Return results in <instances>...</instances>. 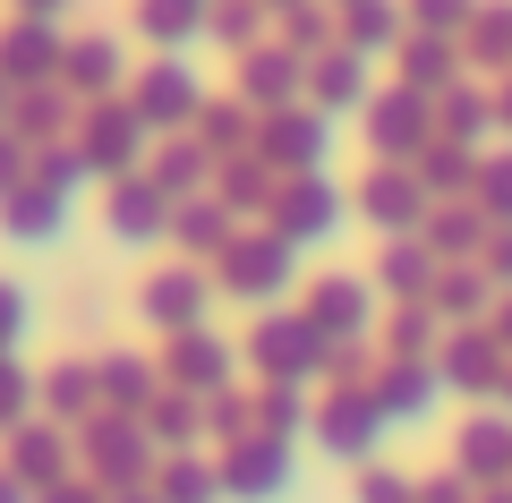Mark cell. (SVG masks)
<instances>
[{
	"mask_svg": "<svg viewBox=\"0 0 512 503\" xmlns=\"http://www.w3.org/2000/svg\"><path fill=\"white\" fill-rule=\"evenodd\" d=\"M69 120H77V103L52 86V77H43V86H9V128H18L26 145H52Z\"/></svg>",
	"mask_w": 512,
	"mask_h": 503,
	"instance_id": "5",
	"label": "cell"
},
{
	"mask_svg": "<svg viewBox=\"0 0 512 503\" xmlns=\"http://www.w3.org/2000/svg\"><path fill=\"white\" fill-rule=\"evenodd\" d=\"M52 69H60L52 18H9L0 26V86H43Z\"/></svg>",
	"mask_w": 512,
	"mask_h": 503,
	"instance_id": "2",
	"label": "cell"
},
{
	"mask_svg": "<svg viewBox=\"0 0 512 503\" xmlns=\"http://www.w3.org/2000/svg\"><path fill=\"white\" fill-rule=\"evenodd\" d=\"M188 103H197V86H188L180 69H154V77H146V103H137V111H146V120H180Z\"/></svg>",
	"mask_w": 512,
	"mask_h": 503,
	"instance_id": "10",
	"label": "cell"
},
{
	"mask_svg": "<svg viewBox=\"0 0 512 503\" xmlns=\"http://www.w3.org/2000/svg\"><path fill=\"white\" fill-rule=\"evenodd\" d=\"M0 128H9V86H0Z\"/></svg>",
	"mask_w": 512,
	"mask_h": 503,
	"instance_id": "22",
	"label": "cell"
},
{
	"mask_svg": "<svg viewBox=\"0 0 512 503\" xmlns=\"http://www.w3.org/2000/svg\"><path fill=\"white\" fill-rule=\"evenodd\" d=\"M146 316H154V324H188V316H197V282H180V273H163V282L146 290Z\"/></svg>",
	"mask_w": 512,
	"mask_h": 503,
	"instance_id": "12",
	"label": "cell"
},
{
	"mask_svg": "<svg viewBox=\"0 0 512 503\" xmlns=\"http://www.w3.org/2000/svg\"><path fill=\"white\" fill-rule=\"evenodd\" d=\"M35 401H52V418H94V367H52Z\"/></svg>",
	"mask_w": 512,
	"mask_h": 503,
	"instance_id": "8",
	"label": "cell"
},
{
	"mask_svg": "<svg viewBox=\"0 0 512 503\" xmlns=\"http://www.w3.org/2000/svg\"><path fill=\"white\" fill-rule=\"evenodd\" d=\"M18 180H26V137H18V128H0V197H9Z\"/></svg>",
	"mask_w": 512,
	"mask_h": 503,
	"instance_id": "18",
	"label": "cell"
},
{
	"mask_svg": "<svg viewBox=\"0 0 512 503\" xmlns=\"http://www.w3.org/2000/svg\"><path fill=\"white\" fill-rule=\"evenodd\" d=\"M94 393H111V401H146V367H137V359H103V367H94Z\"/></svg>",
	"mask_w": 512,
	"mask_h": 503,
	"instance_id": "15",
	"label": "cell"
},
{
	"mask_svg": "<svg viewBox=\"0 0 512 503\" xmlns=\"http://www.w3.org/2000/svg\"><path fill=\"white\" fill-rule=\"evenodd\" d=\"M35 503H103V486H86V478H52V486H35Z\"/></svg>",
	"mask_w": 512,
	"mask_h": 503,
	"instance_id": "19",
	"label": "cell"
},
{
	"mask_svg": "<svg viewBox=\"0 0 512 503\" xmlns=\"http://www.w3.org/2000/svg\"><path fill=\"white\" fill-rule=\"evenodd\" d=\"M60 222H69V197H60V188H43V180H18L9 197H0V231L18 239V248H52Z\"/></svg>",
	"mask_w": 512,
	"mask_h": 503,
	"instance_id": "3",
	"label": "cell"
},
{
	"mask_svg": "<svg viewBox=\"0 0 512 503\" xmlns=\"http://www.w3.org/2000/svg\"><path fill=\"white\" fill-rule=\"evenodd\" d=\"M128 154H137V111H86L77 162H86V171H128Z\"/></svg>",
	"mask_w": 512,
	"mask_h": 503,
	"instance_id": "6",
	"label": "cell"
},
{
	"mask_svg": "<svg viewBox=\"0 0 512 503\" xmlns=\"http://www.w3.org/2000/svg\"><path fill=\"white\" fill-rule=\"evenodd\" d=\"M26 410H35V376H26L18 350H9V359H0V435L26 427Z\"/></svg>",
	"mask_w": 512,
	"mask_h": 503,
	"instance_id": "11",
	"label": "cell"
},
{
	"mask_svg": "<svg viewBox=\"0 0 512 503\" xmlns=\"http://www.w3.org/2000/svg\"><path fill=\"white\" fill-rule=\"evenodd\" d=\"M111 503H146V495H111Z\"/></svg>",
	"mask_w": 512,
	"mask_h": 503,
	"instance_id": "23",
	"label": "cell"
},
{
	"mask_svg": "<svg viewBox=\"0 0 512 503\" xmlns=\"http://www.w3.org/2000/svg\"><path fill=\"white\" fill-rule=\"evenodd\" d=\"M274 478H282L274 452H239V461H231V486H239V495H274Z\"/></svg>",
	"mask_w": 512,
	"mask_h": 503,
	"instance_id": "17",
	"label": "cell"
},
{
	"mask_svg": "<svg viewBox=\"0 0 512 503\" xmlns=\"http://www.w3.org/2000/svg\"><path fill=\"white\" fill-rule=\"evenodd\" d=\"M9 9H18V18H60L69 0H9Z\"/></svg>",
	"mask_w": 512,
	"mask_h": 503,
	"instance_id": "20",
	"label": "cell"
},
{
	"mask_svg": "<svg viewBox=\"0 0 512 503\" xmlns=\"http://www.w3.org/2000/svg\"><path fill=\"white\" fill-rule=\"evenodd\" d=\"M0 503H35V495H26V486L9 478V469H0Z\"/></svg>",
	"mask_w": 512,
	"mask_h": 503,
	"instance_id": "21",
	"label": "cell"
},
{
	"mask_svg": "<svg viewBox=\"0 0 512 503\" xmlns=\"http://www.w3.org/2000/svg\"><path fill=\"white\" fill-rule=\"evenodd\" d=\"M163 503H214V478H205L197 461H171L163 469Z\"/></svg>",
	"mask_w": 512,
	"mask_h": 503,
	"instance_id": "16",
	"label": "cell"
},
{
	"mask_svg": "<svg viewBox=\"0 0 512 503\" xmlns=\"http://www.w3.org/2000/svg\"><path fill=\"white\" fill-rule=\"evenodd\" d=\"M137 18H146V35H154V43H180L188 26H197V0H146Z\"/></svg>",
	"mask_w": 512,
	"mask_h": 503,
	"instance_id": "14",
	"label": "cell"
},
{
	"mask_svg": "<svg viewBox=\"0 0 512 503\" xmlns=\"http://www.w3.org/2000/svg\"><path fill=\"white\" fill-rule=\"evenodd\" d=\"M60 69H69L77 94H103L111 77H120V43H103V35L94 43H60Z\"/></svg>",
	"mask_w": 512,
	"mask_h": 503,
	"instance_id": "7",
	"label": "cell"
},
{
	"mask_svg": "<svg viewBox=\"0 0 512 503\" xmlns=\"http://www.w3.org/2000/svg\"><path fill=\"white\" fill-rule=\"evenodd\" d=\"M77 461H86V478H103L111 495H128V486H137V469H146V427H128V418H86Z\"/></svg>",
	"mask_w": 512,
	"mask_h": 503,
	"instance_id": "1",
	"label": "cell"
},
{
	"mask_svg": "<svg viewBox=\"0 0 512 503\" xmlns=\"http://www.w3.org/2000/svg\"><path fill=\"white\" fill-rule=\"evenodd\" d=\"M26 324H35V299H26V290L9 282V273H0V359H9V350L26 342Z\"/></svg>",
	"mask_w": 512,
	"mask_h": 503,
	"instance_id": "13",
	"label": "cell"
},
{
	"mask_svg": "<svg viewBox=\"0 0 512 503\" xmlns=\"http://www.w3.org/2000/svg\"><path fill=\"white\" fill-rule=\"evenodd\" d=\"M111 231L120 239H154L163 231V197H154V188H111Z\"/></svg>",
	"mask_w": 512,
	"mask_h": 503,
	"instance_id": "9",
	"label": "cell"
},
{
	"mask_svg": "<svg viewBox=\"0 0 512 503\" xmlns=\"http://www.w3.org/2000/svg\"><path fill=\"white\" fill-rule=\"evenodd\" d=\"M0 444H9V461H0V469H9L26 495L52 486V478H69V444H60V427H35V418H26V427H9Z\"/></svg>",
	"mask_w": 512,
	"mask_h": 503,
	"instance_id": "4",
	"label": "cell"
}]
</instances>
